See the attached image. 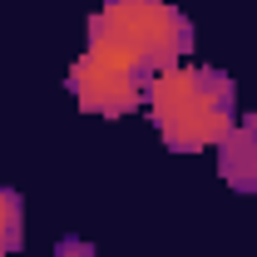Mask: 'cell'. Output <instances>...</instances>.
<instances>
[{
	"label": "cell",
	"mask_w": 257,
	"mask_h": 257,
	"mask_svg": "<svg viewBox=\"0 0 257 257\" xmlns=\"http://www.w3.org/2000/svg\"><path fill=\"white\" fill-rule=\"evenodd\" d=\"M144 99L159 139L173 154H203L237 124V84L223 69H159Z\"/></svg>",
	"instance_id": "cell-1"
},
{
	"label": "cell",
	"mask_w": 257,
	"mask_h": 257,
	"mask_svg": "<svg viewBox=\"0 0 257 257\" xmlns=\"http://www.w3.org/2000/svg\"><path fill=\"white\" fill-rule=\"evenodd\" d=\"M84 45H99L154 79L193 50V20L168 0H104L84 25Z\"/></svg>",
	"instance_id": "cell-2"
},
{
	"label": "cell",
	"mask_w": 257,
	"mask_h": 257,
	"mask_svg": "<svg viewBox=\"0 0 257 257\" xmlns=\"http://www.w3.org/2000/svg\"><path fill=\"white\" fill-rule=\"evenodd\" d=\"M144 89H149V74L134 69L128 60L99 50V45H84V55L69 64V94L79 109L89 114H104V119H124L144 104Z\"/></svg>",
	"instance_id": "cell-3"
},
{
	"label": "cell",
	"mask_w": 257,
	"mask_h": 257,
	"mask_svg": "<svg viewBox=\"0 0 257 257\" xmlns=\"http://www.w3.org/2000/svg\"><path fill=\"white\" fill-rule=\"evenodd\" d=\"M218 173L227 188L237 193H257V114L237 119L218 144Z\"/></svg>",
	"instance_id": "cell-4"
},
{
	"label": "cell",
	"mask_w": 257,
	"mask_h": 257,
	"mask_svg": "<svg viewBox=\"0 0 257 257\" xmlns=\"http://www.w3.org/2000/svg\"><path fill=\"white\" fill-rule=\"evenodd\" d=\"M25 242V208H20V193L0 188V257L20 252Z\"/></svg>",
	"instance_id": "cell-5"
},
{
	"label": "cell",
	"mask_w": 257,
	"mask_h": 257,
	"mask_svg": "<svg viewBox=\"0 0 257 257\" xmlns=\"http://www.w3.org/2000/svg\"><path fill=\"white\" fill-rule=\"evenodd\" d=\"M55 257H99V252H94V242H84V237H60Z\"/></svg>",
	"instance_id": "cell-6"
}]
</instances>
